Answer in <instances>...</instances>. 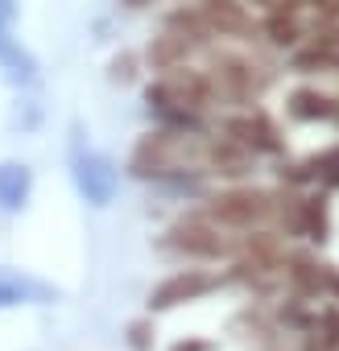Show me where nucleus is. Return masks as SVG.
I'll return each instance as SVG.
<instances>
[{"mask_svg":"<svg viewBox=\"0 0 339 351\" xmlns=\"http://www.w3.org/2000/svg\"><path fill=\"white\" fill-rule=\"evenodd\" d=\"M75 182L91 207H108L116 195V165L104 153H75Z\"/></svg>","mask_w":339,"mask_h":351,"instance_id":"nucleus-1","label":"nucleus"},{"mask_svg":"<svg viewBox=\"0 0 339 351\" xmlns=\"http://www.w3.org/2000/svg\"><path fill=\"white\" fill-rule=\"evenodd\" d=\"M207 289H215V277L211 273H199V269H187V273H174L170 281H161L153 289V310H170V306H178V302H195L203 298Z\"/></svg>","mask_w":339,"mask_h":351,"instance_id":"nucleus-2","label":"nucleus"},{"mask_svg":"<svg viewBox=\"0 0 339 351\" xmlns=\"http://www.w3.org/2000/svg\"><path fill=\"white\" fill-rule=\"evenodd\" d=\"M265 211H269V199L265 195H253V191H232V195H220L211 203V219H220L228 228H248Z\"/></svg>","mask_w":339,"mask_h":351,"instance_id":"nucleus-3","label":"nucleus"},{"mask_svg":"<svg viewBox=\"0 0 339 351\" xmlns=\"http://www.w3.org/2000/svg\"><path fill=\"white\" fill-rule=\"evenodd\" d=\"M34 186V173L21 161H5L0 165V211H21Z\"/></svg>","mask_w":339,"mask_h":351,"instance_id":"nucleus-4","label":"nucleus"},{"mask_svg":"<svg viewBox=\"0 0 339 351\" xmlns=\"http://www.w3.org/2000/svg\"><path fill=\"white\" fill-rule=\"evenodd\" d=\"M228 136H232L236 145H244V149H257V153H277V149H281L265 116H240V120H228Z\"/></svg>","mask_w":339,"mask_h":351,"instance_id":"nucleus-5","label":"nucleus"},{"mask_svg":"<svg viewBox=\"0 0 339 351\" xmlns=\"http://www.w3.org/2000/svg\"><path fill=\"white\" fill-rule=\"evenodd\" d=\"M203 21L211 29H220V34H253V21H248V13L236 5V0H207Z\"/></svg>","mask_w":339,"mask_h":351,"instance_id":"nucleus-6","label":"nucleus"},{"mask_svg":"<svg viewBox=\"0 0 339 351\" xmlns=\"http://www.w3.org/2000/svg\"><path fill=\"white\" fill-rule=\"evenodd\" d=\"M170 244L183 248V252H195V256H220L224 252V240L215 232H207V228H195V223L191 228H178Z\"/></svg>","mask_w":339,"mask_h":351,"instance_id":"nucleus-7","label":"nucleus"},{"mask_svg":"<svg viewBox=\"0 0 339 351\" xmlns=\"http://www.w3.org/2000/svg\"><path fill=\"white\" fill-rule=\"evenodd\" d=\"M215 71H220V83L228 87V95H236V99H248V95H253L257 79H253V66H248V62H240V58H224Z\"/></svg>","mask_w":339,"mask_h":351,"instance_id":"nucleus-8","label":"nucleus"},{"mask_svg":"<svg viewBox=\"0 0 339 351\" xmlns=\"http://www.w3.org/2000/svg\"><path fill=\"white\" fill-rule=\"evenodd\" d=\"M290 116L294 120H327V116H335V104L323 95V91H294L290 95Z\"/></svg>","mask_w":339,"mask_h":351,"instance_id":"nucleus-9","label":"nucleus"},{"mask_svg":"<svg viewBox=\"0 0 339 351\" xmlns=\"http://www.w3.org/2000/svg\"><path fill=\"white\" fill-rule=\"evenodd\" d=\"M149 58H153V66H161V71H170L178 58H187V38L183 34H161L157 38V46H149Z\"/></svg>","mask_w":339,"mask_h":351,"instance_id":"nucleus-10","label":"nucleus"},{"mask_svg":"<svg viewBox=\"0 0 339 351\" xmlns=\"http://www.w3.org/2000/svg\"><path fill=\"white\" fill-rule=\"evenodd\" d=\"M0 62L9 66V79H17V83H34V62H30V54H25V50H17L13 42L0 50Z\"/></svg>","mask_w":339,"mask_h":351,"instance_id":"nucleus-11","label":"nucleus"},{"mask_svg":"<svg viewBox=\"0 0 339 351\" xmlns=\"http://www.w3.org/2000/svg\"><path fill=\"white\" fill-rule=\"evenodd\" d=\"M265 34H269V42L290 46V42L298 38V25H294V17H290L285 9H273V13H269V21H265Z\"/></svg>","mask_w":339,"mask_h":351,"instance_id":"nucleus-12","label":"nucleus"},{"mask_svg":"<svg viewBox=\"0 0 339 351\" xmlns=\"http://www.w3.org/2000/svg\"><path fill=\"white\" fill-rule=\"evenodd\" d=\"M302 232H310V240H327V207H323V199L302 203Z\"/></svg>","mask_w":339,"mask_h":351,"instance_id":"nucleus-13","label":"nucleus"},{"mask_svg":"<svg viewBox=\"0 0 339 351\" xmlns=\"http://www.w3.org/2000/svg\"><path fill=\"white\" fill-rule=\"evenodd\" d=\"M30 298V285L25 281H17V277H0V310L5 306H21Z\"/></svg>","mask_w":339,"mask_h":351,"instance_id":"nucleus-14","label":"nucleus"},{"mask_svg":"<svg viewBox=\"0 0 339 351\" xmlns=\"http://www.w3.org/2000/svg\"><path fill=\"white\" fill-rule=\"evenodd\" d=\"M112 75H116V79H128V75H132V58H116V62H112Z\"/></svg>","mask_w":339,"mask_h":351,"instance_id":"nucleus-15","label":"nucleus"},{"mask_svg":"<svg viewBox=\"0 0 339 351\" xmlns=\"http://www.w3.org/2000/svg\"><path fill=\"white\" fill-rule=\"evenodd\" d=\"M149 343V335H145V322H137L132 326V347H145Z\"/></svg>","mask_w":339,"mask_h":351,"instance_id":"nucleus-16","label":"nucleus"},{"mask_svg":"<svg viewBox=\"0 0 339 351\" xmlns=\"http://www.w3.org/2000/svg\"><path fill=\"white\" fill-rule=\"evenodd\" d=\"M9 46V29H5V21H0V50Z\"/></svg>","mask_w":339,"mask_h":351,"instance_id":"nucleus-17","label":"nucleus"},{"mask_svg":"<svg viewBox=\"0 0 339 351\" xmlns=\"http://www.w3.org/2000/svg\"><path fill=\"white\" fill-rule=\"evenodd\" d=\"M174 351H207V347H203V343H191V347L183 343V347H174Z\"/></svg>","mask_w":339,"mask_h":351,"instance_id":"nucleus-18","label":"nucleus"},{"mask_svg":"<svg viewBox=\"0 0 339 351\" xmlns=\"http://www.w3.org/2000/svg\"><path fill=\"white\" fill-rule=\"evenodd\" d=\"M327 289H335V293H339V273H331V285H327Z\"/></svg>","mask_w":339,"mask_h":351,"instance_id":"nucleus-19","label":"nucleus"},{"mask_svg":"<svg viewBox=\"0 0 339 351\" xmlns=\"http://www.w3.org/2000/svg\"><path fill=\"white\" fill-rule=\"evenodd\" d=\"M124 5H132V9H141V5H149V0H124Z\"/></svg>","mask_w":339,"mask_h":351,"instance_id":"nucleus-20","label":"nucleus"}]
</instances>
